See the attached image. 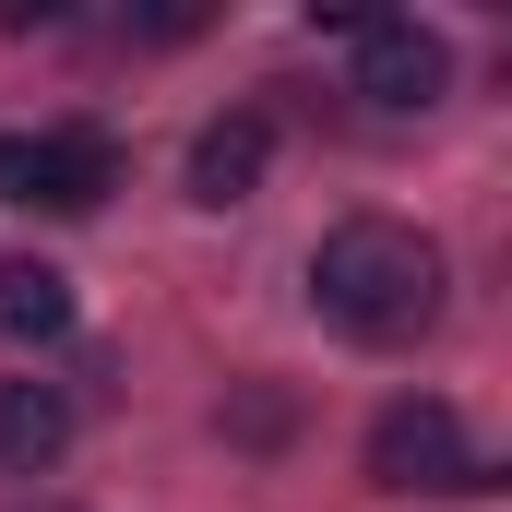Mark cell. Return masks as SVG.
I'll return each instance as SVG.
<instances>
[{"instance_id":"6da1fadb","label":"cell","mask_w":512,"mask_h":512,"mask_svg":"<svg viewBox=\"0 0 512 512\" xmlns=\"http://www.w3.org/2000/svg\"><path fill=\"white\" fill-rule=\"evenodd\" d=\"M310 298H322V322L358 334V346H417V334L441 322V251H429L417 227H393V215H346V227L310 251Z\"/></svg>"},{"instance_id":"7a4b0ae2","label":"cell","mask_w":512,"mask_h":512,"mask_svg":"<svg viewBox=\"0 0 512 512\" xmlns=\"http://www.w3.org/2000/svg\"><path fill=\"white\" fill-rule=\"evenodd\" d=\"M370 477L382 489H489V465H465V417L441 393H405L370 417Z\"/></svg>"},{"instance_id":"3957f363","label":"cell","mask_w":512,"mask_h":512,"mask_svg":"<svg viewBox=\"0 0 512 512\" xmlns=\"http://www.w3.org/2000/svg\"><path fill=\"white\" fill-rule=\"evenodd\" d=\"M108 191H120V143H108V131H24L12 203H36V215H96Z\"/></svg>"},{"instance_id":"277c9868","label":"cell","mask_w":512,"mask_h":512,"mask_svg":"<svg viewBox=\"0 0 512 512\" xmlns=\"http://www.w3.org/2000/svg\"><path fill=\"white\" fill-rule=\"evenodd\" d=\"M441 84H453V48H441L417 12H370V24H358V96H370V108H429Z\"/></svg>"},{"instance_id":"5b68a950","label":"cell","mask_w":512,"mask_h":512,"mask_svg":"<svg viewBox=\"0 0 512 512\" xmlns=\"http://www.w3.org/2000/svg\"><path fill=\"white\" fill-rule=\"evenodd\" d=\"M262 167H274V120L262 108H227V120H203V143H191V203H251Z\"/></svg>"},{"instance_id":"8992f818","label":"cell","mask_w":512,"mask_h":512,"mask_svg":"<svg viewBox=\"0 0 512 512\" xmlns=\"http://www.w3.org/2000/svg\"><path fill=\"white\" fill-rule=\"evenodd\" d=\"M72 441V393L60 382H0V477H48Z\"/></svg>"},{"instance_id":"52a82bcc","label":"cell","mask_w":512,"mask_h":512,"mask_svg":"<svg viewBox=\"0 0 512 512\" xmlns=\"http://www.w3.org/2000/svg\"><path fill=\"white\" fill-rule=\"evenodd\" d=\"M0 334H24V346L72 334V274H48V262H0Z\"/></svg>"}]
</instances>
